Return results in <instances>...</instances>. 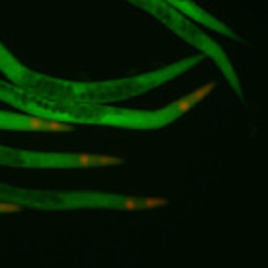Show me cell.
Segmentation results:
<instances>
[{
	"label": "cell",
	"mask_w": 268,
	"mask_h": 268,
	"mask_svg": "<svg viewBox=\"0 0 268 268\" xmlns=\"http://www.w3.org/2000/svg\"><path fill=\"white\" fill-rule=\"evenodd\" d=\"M166 204H168L166 198H143L141 200V210H155V208H162Z\"/></svg>",
	"instance_id": "3957f363"
},
{
	"label": "cell",
	"mask_w": 268,
	"mask_h": 268,
	"mask_svg": "<svg viewBox=\"0 0 268 268\" xmlns=\"http://www.w3.org/2000/svg\"><path fill=\"white\" fill-rule=\"evenodd\" d=\"M30 129H41V131H69L71 125L65 122H55V120H41V118H30L28 120Z\"/></svg>",
	"instance_id": "7a4b0ae2"
},
{
	"label": "cell",
	"mask_w": 268,
	"mask_h": 268,
	"mask_svg": "<svg viewBox=\"0 0 268 268\" xmlns=\"http://www.w3.org/2000/svg\"><path fill=\"white\" fill-rule=\"evenodd\" d=\"M22 212V204L18 202H0V214H16Z\"/></svg>",
	"instance_id": "277c9868"
},
{
	"label": "cell",
	"mask_w": 268,
	"mask_h": 268,
	"mask_svg": "<svg viewBox=\"0 0 268 268\" xmlns=\"http://www.w3.org/2000/svg\"><path fill=\"white\" fill-rule=\"evenodd\" d=\"M74 162L78 166H114V164H122L120 157H112V155H86V153H80L74 157Z\"/></svg>",
	"instance_id": "6da1fadb"
},
{
	"label": "cell",
	"mask_w": 268,
	"mask_h": 268,
	"mask_svg": "<svg viewBox=\"0 0 268 268\" xmlns=\"http://www.w3.org/2000/svg\"><path fill=\"white\" fill-rule=\"evenodd\" d=\"M122 208H124L125 212H137V210H141V200L125 198L124 202H122Z\"/></svg>",
	"instance_id": "5b68a950"
}]
</instances>
